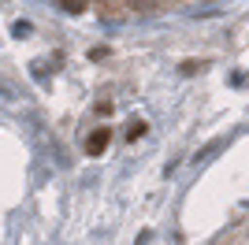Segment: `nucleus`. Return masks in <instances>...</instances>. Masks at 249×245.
<instances>
[{"label": "nucleus", "mask_w": 249, "mask_h": 245, "mask_svg": "<svg viewBox=\"0 0 249 245\" xmlns=\"http://www.w3.org/2000/svg\"><path fill=\"white\" fill-rule=\"evenodd\" d=\"M108 141H112V130L101 126V130H93L89 138H86V153H89V156H101L104 149H108Z\"/></svg>", "instance_id": "1"}, {"label": "nucleus", "mask_w": 249, "mask_h": 245, "mask_svg": "<svg viewBox=\"0 0 249 245\" xmlns=\"http://www.w3.org/2000/svg\"><path fill=\"white\" fill-rule=\"evenodd\" d=\"M142 134H145V122H134V126H130V134H126V138L134 141V138H142Z\"/></svg>", "instance_id": "3"}, {"label": "nucleus", "mask_w": 249, "mask_h": 245, "mask_svg": "<svg viewBox=\"0 0 249 245\" xmlns=\"http://www.w3.org/2000/svg\"><path fill=\"white\" fill-rule=\"evenodd\" d=\"M60 4H63L67 11H82V8H86V0H60Z\"/></svg>", "instance_id": "2"}]
</instances>
